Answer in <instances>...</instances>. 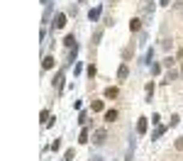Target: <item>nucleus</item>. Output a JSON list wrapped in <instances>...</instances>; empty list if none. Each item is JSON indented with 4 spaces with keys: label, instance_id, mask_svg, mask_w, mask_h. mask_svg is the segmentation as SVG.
Segmentation results:
<instances>
[{
    "label": "nucleus",
    "instance_id": "nucleus-1",
    "mask_svg": "<svg viewBox=\"0 0 183 161\" xmlns=\"http://www.w3.org/2000/svg\"><path fill=\"white\" fill-rule=\"evenodd\" d=\"M105 120H107V122L117 120V110H107V112H105Z\"/></svg>",
    "mask_w": 183,
    "mask_h": 161
},
{
    "label": "nucleus",
    "instance_id": "nucleus-2",
    "mask_svg": "<svg viewBox=\"0 0 183 161\" xmlns=\"http://www.w3.org/2000/svg\"><path fill=\"white\" fill-rule=\"evenodd\" d=\"M95 142H98V144H103V142H105V130H98V132H95Z\"/></svg>",
    "mask_w": 183,
    "mask_h": 161
},
{
    "label": "nucleus",
    "instance_id": "nucleus-3",
    "mask_svg": "<svg viewBox=\"0 0 183 161\" xmlns=\"http://www.w3.org/2000/svg\"><path fill=\"white\" fill-rule=\"evenodd\" d=\"M117 76H120V78H127V76H130V68H127V66H120Z\"/></svg>",
    "mask_w": 183,
    "mask_h": 161
},
{
    "label": "nucleus",
    "instance_id": "nucleus-4",
    "mask_svg": "<svg viewBox=\"0 0 183 161\" xmlns=\"http://www.w3.org/2000/svg\"><path fill=\"white\" fill-rule=\"evenodd\" d=\"M105 98H117V88H107V91H105Z\"/></svg>",
    "mask_w": 183,
    "mask_h": 161
},
{
    "label": "nucleus",
    "instance_id": "nucleus-5",
    "mask_svg": "<svg viewBox=\"0 0 183 161\" xmlns=\"http://www.w3.org/2000/svg\"><path fill=\"white\" fill-rule=\"evenodd\" d=\"M139 27H142V22H139V20H132V22H130V29H132V32H137Z\"/></svg>",
    "mask_w": 183,
    "mask_h": 161
},
{
    "label": "nucleus",
    "instance_id": "nucleus-6",
    "mask_svg": "<svg viewBox=\"0 0 183 161\" xmlns=\"http://www.w3.org/2000/svg\"><path fill=\"white\" fill-rule=\"evenodd\" d=\"M66 25V17L64 15H56V27H64Z\"/></svg>",
    "mask_w": 183,
    "mask_h": 161
},
{
    "label": "nucleus",
    "instance_id": "nucleus-7",
    "mask_svg": "<svg viewBox=\"0 0 183 161\" xmlns=\"http://www.w3.org/2000/svg\"><path fill=\"white\" fill-rule=\"evenodd\" d=\"M137 130H139V132H146V120H144V117L139 120V124H137Z\"/></svg>",
    "mask_w": 183,
    "mask_h": 161
},
{
    "label": "nucleus",
    "instance_id": "nucleus-8",
    "mask_svg": "<svg viewBox=\"0 0 183 161\" xmlns=\"http://www.w3.org/2000/svg\"><path fill=\"white\" fill-rule=\"evenodd\" d=\"M51 66H54V56H46L44 59V68H51Z\"/></svg>",
    "mask_w": 183,
    "mask_h": 161
},
{
    "label": "nucleus",
    "instance_id": "nucleus-9",
    "mask_svg": "<svg viewBox=\"0 0 183 161\" xmlns=\"http://www.w3.org/2000/svg\"><path fill=\"white\" fill-rule=\"evenodd\" d=\"M73 42H76V39H73V34H68V37L64 39V44H66V46H73Z\"/></svg>",
    "mask_w": 183,
    "mask_h": 161
},
{
    "label": "nucleus",
    "instance_id": "nucleus-10",
    "mask_svg": "<svg viewBox=\"0 0 183 161\" xmlns=\"http://www.w3.org/2000/svg\"><path fill=\"white\" fill-rule=\"evenodd\" d=\"M93 110H95V112H100V110H103V103H100V100H95V103H93Z\"/></svg>",
    "mask_w": 183,
    "mask_h": 161
},
{
    "label": "nucleus",
    "instance_id": "nucleus-11",
    "mask_svg": "<svg viewBox=\"0 0 183 161\" xmlns=\"http://www.w3.org/2000/svg\"><path fill=\"white\" fill-rule=\"evenodd\" d=\"M78 142H81V144H86V142H88V132H86V130L81 132V139H78Z\"/></svg>",
    "mask_w": 183,
    "mask_h": 161
}]
</instances>
